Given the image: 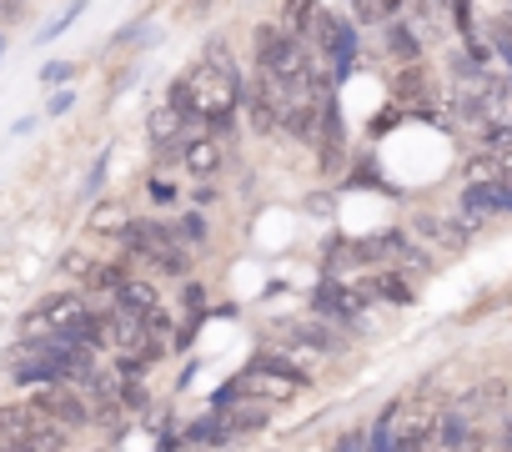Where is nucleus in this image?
Wrapping results in <instances>:
<instances>
[{"instance_id": "nucleus-1", "label": "nucleus", "mask_w": 512, "mask_h": 452, "mask_svg": "<svg viewBox=\"0 0 512 452\" xmlns=\"http://www.w3.org/2000/svg\"><path fill=\"white\" fill-rule=\"evenodd\" d=\"M236 96H241V76H236V66L226 61V51L211 46L206 61H196L186 76H176L166 106H176L186 121H201L206 131L226 136L231 121H236Z\"/></svg>"}, {"instance_id": "nucleus-2", "label": "nucleus", "mask_w": 512, "mask_h": 452, "mask_svg": "<svg viewBox=\"0 0 512 452\" xmlns=\"http://www.w3.org/2000/svg\"><path fill=\"white\" fill-rule=\"evenodd\" d=\"M307 382H297L292 372H282L267 352L256 357L236 382H226L221 387V397H216V407H236V402H287V397H297Z\"/></svg>"}, {"instance_id": "nucleus-3", "label": "nucleus", "mask_w": 512, "mask_h": 452, "mask_svg": "<svg viewBox=\"0 0 512 452\" xmlns=\"http://www.w3.org/2000/svg\"><path fill=\"white\" fill-rule=\"evenodd\" d=\"M256 76H272V81H302L312 76V61L302 51V36L287 26H262L256 31Z\"/></svg>"}, {"instance_id": "nucleus-4", "label": "nucleus", "mask_w": 512, "mask_h": 452, "mask_svg": "<svg viewBox=\"0 0 512 452\" xmlns=\"http://www.w3.org/2000/svg\"><path fill=\"white\" fill-rule=\"evenodd\" d=\"M121 242H126V252L146 257L156 272L186 277V252H181V242H176L171 226H161V221H131V232H126Z\"/></svg>"}, {"instance_id": "nucleus-5", "label": "nucleus", "mask_w": 512, "mask_h": 452, "mask_svg": "<svg viewBox=\"0 0 512 452\" xmlns=\"http://www.w3.org/2000/svg\"><path fill=\"white\" fill-rule=\"evenodd\" d=\"M262 427H267V407L236 402V407H216L211 417H201L186 437L191 442H231V437H246V432H262Z\"/></svg>"}, {"instance_id": "nucleus-6", "label": "nucleus", "mask_w": 512, "mask_h": 452, "mask_svg": "<svg viewBox=\"0 0 512 452\" xmlns=\"http://www.w3.org/2000/svg\"><path fill=\"white\" fill-rule=\"evenodd\" d=\"M312 36H317V46L332 56V71H337V76H347V71H352V61H357V31H352L347 21H337L332 11H317Z\"/></svg>"}, {"instance_id": "nucleus-7", "label": "nucleus", "mask_w": 512, "mask_h": 452, "mask_svg": "<svg viewBox=\"0 0 512 452\" xmlns=\"http://www.w3.org/2000/svg\"><path fill=\"white\" fill-rule=\"evenodd\" d=\"M181 161H186L191 176H216L221 161H226V146H221L216 131H206L201 121H191V131H186V141H181Z\"/></svg>"}, {"instance_id": "nucleus-8", "label": "nucleus", "mask_w": 512, "mask_h": 452, "mask_svg": "<svg viewBox=\"0 0 512 452\" xmlns=\"http://www.w3.org/2000/svg\"><path fill=\"white\" fill-rule=\"evenodd\" d=\"M36 412H41L51 427H86V422H91V402H86L81 392H71V387L41 392V397H36Z\"/></svg>"}, {"instance_id": "nucleus-9", "label": "nucleus", "mask_w": 512, "mask_h": 452, "mask_svg": "<svg viewBox=\"0 0 512 452\" xmlns=\"http://www.w3.org/2000/svg\"><path fill=\"white\" fill-rule=\"evenodd\" d=\"M41 427H51V422L36 412V402H6L0 407V447H16V442L36 437Z\"/></svg>"}, {"instance_id": "nucleus-10", "label": "nucleus", "mask_w": 512, "mask_h": 452, "mask_svg": "<svg viewBox=\"0 0 512 452\" xmlns=\"http://www.w3.org/2000/svg\"><path fill=\"white\" fill-rule=\"evenodd\" d=\"M462 206H467L472 221H487V216L507 211V191H502L497 181H472V186L462 191Z\"/></svg>"}, {"instance_id": "nucleus-11", "label": "nucleus", "mask_w": 512, "mask_h": 452, "mask_svg": "<svg viewBox=\"0 0 512 452\" xmlns=\"http://www.w3.org/2000/svg\"><path fill=\"white\" fill-rule=\"evenodd\" d=\"M91 232H96V237H106V232L126 237V232H131V216H126V206H121V201H101V206L91 211Z\"/></svg>"}, {"instance_id": "nucleus-12", "label": "nucleus", "mask_w": 512, "mask_h": 452, "mask_svg": "<svg viewBox=\"0 0 512 452\" xmlns=\"http://www.w3.org/2000/svg\"><path fill=\"white\" fill-rule=\"evenodd\" d=\"M392 422H397V407H387V412L377 417V427L367 432V452H397V442H392Z\"/></svg>"}, {"instance_id": "nucleus-13", "label": "nucleus", "mask_w": 512, "mask_h": 452, "mask_svg": "<svg viewBox=\"0 0 512 452\" xmlns=\"http://www.w3.org/2000/svg\"><path fill=\"white\" fill-rule=\"evenodd\" d=\"M387 51L402 56V61H412V56H417V36H412L407 26H392V31H387Z\"/></svg>"}, {"instance_id": "nucleus-14", "label": "nucleus", "mask_w": 512, "mask_h": 452, "mask_svg": "<svg viewBox=\"0 0 512 452\" xmlns=\"http://www.w3.org/2000/svg\"><path fill=\"white\" fill-rule=\"evenodd\" d=\"M61 272H66V277H86V282H91L101 267H96L86 252H66V257H61Z\"/></svg>"}, {"instance_id": "nucleus-15", "label": "nucleus", "mask_w": 512, "mask_h": 452, "mask_svg": "<svg viewBox=\"0 0 512 452\" xmlns=\"http://www.w3.org/2000/svg\"><path fill=\"white\" fill-rule=\"evenodd\" d=\"M372 292H377V297H387V302H407V297H412V287H407V282H397L392 272H382V277L372 282Z\"/></svg>"}, {"instance_id": "nucleus-16", "label": "nucleus", "mask_w": 512, "mask_h": 452, "mask_svg": "<svg viewBox=\"0 0 512 452\" xmlns=\"http://www.w3.org/2000/svg\"><path fill=\"white\" fill-rule=\"evenodd\" d=\"M437 442H442V447H462V442H467V422H462V417H442Z\"/></svg>"}, {"instance_id": "nucleus-17", "label": "nucleus", "mask_w": 512, "mask_h": 452, "mask_svg": "<svg viewBox=\"0 0 512 452\" xmlns=\"http://www.w3.org/2000/svg\"><path fill=\"white\" fill-rule=\"evenodd\" d=\"M176 242H196V247L206 242V221H201L196 211H191V216H181V226H176Z\"/></svg>"}, {"instance_id": "nucleus-18", "label": "nucleus", "mask_w": 512, "mask_h": 452, "mask_svg": "<svg viewBox=\"0 0 512 452\" xmlns=\"http://www.w3.org/2000/svg\"><path fill=\"white\" fill-rule=\"evenodd\" d=\"M332 452H367V432H347Z\"/></svg>"}, {"instance_id": "nucleus-19", "label": "nucleus", "mask_w": 512, "mask_h": 452, "mask_svg": "<svg viewBox=\"0 0 512 452\" xmlns=\"http://www.w3.org/2000/svg\"><path fill=\"white\" fill-rule=\"evenodd\" d=\"M397 6H357V21H387Z\"/></svg>"}, {"instance_id": "nucleus-20", "label": "nucleus", "mask_w": 512, "mask_h": 452, "mask_svg": "<svg viewBox=\"0 0 512 452\" xmlns=\"http://www.w3.org/2000/svg\"><path fill=\"white\" fill-rule=\"evenodd\" d=\"M41 76H46V86H61V81L71 76V66H66V61H51V66H46Z\"/></svg>"}, {"instance_id": "nucleus-21", "label": "nucleus", "mask_w": 512, "mask_h": 452, "mask_svg": "<svg viewBox=\"0 0 512 452\" xmlns=\"http://www.w3.org/2000/svg\"><path fill=\"white\" fill-rule=\"evenodd\" d=\"M151 201H156V206H166V201H176V191H171L166 181H151Z\"/></svg>"}, {"instance_id": "nucleus-22", "label": "nucleus", "mask_w": 512, "mask_h": 452, "mask_svg": "<svg viewBox=\"0 0 512 452\" xmlns=\"http://www.w3.org/2000/svg\"><path fill=\"white\" fill-rule=\"evenodd\" d=\"M502 191H507V211H512V186H502Z\"/></svg>"}, {"instance_id": "nucleus-23", "label": "nucleus", "mask_w": 512, "mask_h": 452, "mask_svg": "<svg viewBox=\"0 0 512 452\" xmlns=\"http://www.w3.org/2000/svg\"><path fill=\"white\" fill-rule=\"evenodd\" d=\"M507 437H512V422H507Z\"/></svg>"}, {"instance_id": "nucleus-24", "label": "nucleus", "mask_w": 512, "mask_h": 452, "mask_svg": "<svg viewBox=\"0 0 512 452\" xmlns=\"http://www.w3.org/2000/svg\"><path fill=\"white\" fill-rule=\"evenodd\" d=\"M507 452H512V442H507Z\"/></svg>"}]
</instances>
